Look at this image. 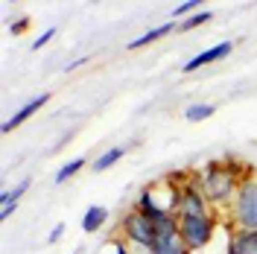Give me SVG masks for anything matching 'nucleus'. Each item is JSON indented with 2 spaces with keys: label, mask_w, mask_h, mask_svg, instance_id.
Wrapping results in <instances>:
<instances>
[{
  "label": "nucleus",
  "mask_w": 257,
  "mask_h": 254,
  "mask_svg": "<svg viewBox=\"0 0 257 254\" xmlns=\"http://www.w3.org/2000/svg\"><path fill=\"white\" fill-rule=\"evenodd\" d=\"M231 50H234V41H219V44H213V47L202 50L199 56H193V59L184 62V73H193V70H199V67H205V64L219 62V59H225Z\"/></svg>",
  "instance_id": "6"
},
{
  "label": "nucleus",
  "mask_w": 257,
  "mask_h": 254,
  "mask_svg": "<svg viewBox=\"0 0 257 254\" xmlns=\"http://www.w3.org/2000/svg\"><path fill=\"white\" fill-rule=\"evenodd\" d=\"M176 213L178 216H208V213H213L210 202L205 199V193H202V181H199V175H190L187 184L178 187Z\"/></svg>",
  "instance_id": "5"
},
{
  "label": "nucleus",
  "mask_w": 257,
  "mask_h": 254,
  "mask_svg": "<svg viewBox=\"0 0 257 254\" xmlns=\"http://www.w3.org/2000/svg\"><path fill=\"white\" fill-rule=\"evenodd\" d=\"M123 155H126V149H123V146L105 149V152H102V155H99V158L94 161V173H105V170H111L114 164H117V161L123 158Z\"/></svg>",
  "instance_id": "14"
},
{
  "label": "nucleus",
  "mask_w": 257,
  "mask_h": 254,
  "mask_svg": "<svg viewBox=\"0 0 257 254\" xmlns=\"http://www.w3.org/2000/svg\"><path fill=\"white\" fill-rule=\"evenodd\" d=\"M56 38V30H44V35H38L35 41H32V50H44V44H50Z\"/></svg>",
  "instance_id": "19"
},
{
  "label": "nucleus",
  "mask_w": 257,
  "mask_h": 254,
  "mask_svg": "<svg viewBox=\"0 0 257 254\" xmlns=\"http://www.w3.org/2000/svg\"><path fill=\"white\" fill-rule=\"evenodd\" d=\"M149 254H190V248L184 245L181 234H170V237L155 239V245L149 248Z\"/></svg>",
  "instance_id": "12"
},
{
  "label": "nucleus",
  "mask_w": 257,
  "mask_h": 254,
  "mask_svg": "<svg viewBox=\"0 0 257 254\" xmlns=\"http://www.w3.org/2000/svg\"><path fill=\"white\" fill-rule=\"evenodd\" d=\"M88 62V56H79V59H73V62L67 64V67H64V70H67V73H70V70H76V67H82V64Z\"/></svg>",
  "instance_id": "22"
},
{
  "label": "nucleus",
  "mask_w": 257,
  "mask_h": 254,
  "mask_svg": "<svg viewBox=\"0 0 257 254\" xmlns=\"http://www.w3.org/2000/svg\"><path fill=\"white\" fill-rule=\"evenodd\" d=\"M213 114H216V105L213 102H190L184 108V120L187 123H202V120H208Z\"/></svg>",
  "instance_id": "13"
},
{
  "label": "nucleus",
  "mask_w": 257,
  "mask_h": 254,
  "mask_svg": "<svg viewBox=\"0 0 257 254\" xmlns=\"http://www.w3.org/2000/svg\"><path fill=\"white\" fill-rule=\"evenodd\" d=\"M62 237H64V225H56V228H53V231L47 234V242H50V245H56V242H59Z\"/></svg>",
  "instance_id": "20"
},
{
  "label": "nucleus",
  "mask_w": 257,
  "mask_h": 254,
  "mask_svg": "<svg viewBox=\"0 0 257 254\" xmlns=\"http://www.w3.org/2000/svg\"><path fill=\"white\" fill-rule=\"evenodd\" d=\"M105 222H108V207L91 205L85 210V216H82V231H85V234H96Z\"/></svg>",
  "instance_id": "11"
},
{
  "label": "nucleus",
  "mask_w": 257,
  "mask_h": 254,
  "mask_svg": "<svg viewBox=\"0 0 257 254\" xmlns=\"http://www.w3.org/2000/svg\"><path fill=\"white\" fill-rule=\"evenodd\" d=\"M178 234L184 239V245L190 251H199L210 245V239L216 234V213L208 216H178Z\"/></svg>",
  "instance_id": "3"
},
{
  "label": "nucleus",
  "mask_w": 257,
  "mask_h": 254,
  "mask_svg": "<svg viewBox=\"0 0 257 254\" xmlns=\"http://www.w3.org/2000/svg\"><path fill=\"white\" fill-rule=\"evenodd\" d=\"M120 234H123L126 242H132V245L141 248V251H149V248L155 245V239H158V234H155V222H152L149 216H144V213H138L135 207L120 219Z\"/></svg>",
  "instance_id": "4"
},
{
  "label": "nucleus",
  "mask_w": 257,
  "mask_h": 254,
  "mask_svg": "<svg viewBox=\"0 0 257 254\" xmlns=\"http://www.w3.org/2000/svg\"><path fill=\"white\" fill-rule=\"evenodd\" d=\"M225 254H257V231H231Z\"/></svg>",
  "instance_id": "9"
},
{
  "label": "nucleus",
  "mask_w": 257,
  "mask_h": 254,
  "mask_svg": "<svg viewBox=\"0 0 257 254\" xmlns=\"http://www.w3.org/2000/svg\"><path fill=\"white\" fill-rule=\"evenodd\" d=\"M47 102H50V94H38V96H32L27 105H21V108H18V111L12 114V117H9L6 123H3V132H6V135H9V132H15V129L21 126V123H27L32 114L38 111V108H44Z\"/></svg>",
  "instance_id": "7"
},
{
  "label": "nucleus",
  "mask_w": 257,
  "mask_h": 254,
  "mask_svg": "<svg viewBox=\"0 0 257 254\" xmlns=\"http://www.w3.org/2000/svg\"><path fill=\"white\" fill-rule=\"evenodd\" d=\"M82 167H85V158H73V161H67V164L62 167V170L56 173V184H64L67 178H73V175L79 173Z\"/></svg>",
  "instance_id": "17"
},
{
  "label": "nucleus",
  "mask_w": 257,
  "mask_h": 254,
  "mask_svg": "<svg viewBox=\"0 0 257 254\" xmlns=\"http://www.w3.org/2000/svg\"><path fill=\"white\" fill-rule=\"evenodd\" d=\"M199 181H202V193H205V199L210 202V207L216 210H222V207H231L234 205V196L240 190V175L231 173L228 167H225L222 161H210L208 167L199 173Z\"/></svg>",
  "instance_id": "1"
},
{
  "label": "nucleus",
  "mask_w": 257,
  "mask_h": 254,
  "mask_svg": "<svg viewBox=\"0 0 257 254\" xmlns=\"http://www.w3.org/2000/svg\"><path fill=\"white\" fill-rule=\"evenodd\" d=\"M210 18H213V12H210V9H202V12H196V15L184 18V21L178 24V30H181V32H190V30H196V27H202V24H208Z\"/></svg>",
  "instance_id": "16"
},
{
  "label": "nucleus",
  "mask_w": 257,
  "mask_h": 254,
  "mask_svg": "<svg viewBox=\"0 0 257 254\" xmlns=\"http://www.w3.org/2000/svg\"><path fill=\"white\" fill-rule=\"evenodd\" d=\"M15 207L18 205H3V207H0V216H3V219H9V216L15 213Z\"/></svg>",
  "instance_id": "24"
},
{
  "label": "nucleus",
  "mask_w": 257,
  "mask_h": 254,
  "mask_svg": "<svg viewBox=\"0 0 257 254\" xmlns=\"http://www.w3.org/2000/svg\"><path fill=\"white\" fill-rule=\"evenodd\" d=\"M231 225L234 231H257V178H242L240 190L231 205Z\"/></svg>",
  "instance_id": "2"
},
{
  "label": "nucleus",
  "mask_w": 257,
  "mask_h": 254,
  "mask_svg": "<svg viewBox=\"0 0 257 254\" xmlns=\"http://www.w3.org/2000/svg\"><path fill=\"white\" fill-rule=\"evenodd\" d=\"M73 254H79V251H73Z\"/></svg>",
  "instance_id": "25"
},
{
  "label": "nucleus",
  "mask_w": 257,
  "mask_h": 254,
  "mask_svg": "<svg viewBox=\"0 0 257 254\" xmlns=\"http://www.w3.org/2000/svg\"><path fill=\"white\" fill-rule=\"evenodd\" d=\"M30 184H32V178H24L18 187H9V190H3V193H0V207H3V205H18V202L27 196Z\"/></svg>",
  "instance_id": "15"
},
{
  "label": "nucleus",
  "mask_w": 257,
  "mask_h": 254,
  "mask_svg": "<svg viewBox=\"0 0 257 254\" xmlns=\"http://www.w3.org/2000/svg\"><path fill=\"white\" fill-rule=\"evenodd\" d=\"M196 9H202V0H184L173 9V21H184V18L196 15Z\"/></svg>",
  "instance_id": "18"
},
{
  "label": "nucleus",
  "mask_w": 257,
  "mask_h": 254,
  "mask_svg": "<svg viewBox=\"0 0 257 254\" xmlns=\"http://www.w3.org/2000/svg\"><path fill=\"white\" fill-rule=\"evenodd\" d=\"M135 210H138V213H144V216H149L152 222H155V219H161L164 213H170V210H167V207L155 199V187H144V190H141L138 202H135Z\"/></svg>",
  "instance_id": "8"
},
{
  "label": "nucleus",
  "mask_w": 257,
  "mask_h": 254,
  "mask_svg": "<svg viewBox=\"0 0 257 254\" xmlns=\"http://www.w3.org/2000/svg\"><path fill=\"white\" fill-rule=\"evenodd\" d=\"M111 242H114V254H132L126 248V242H123V239H111Z\"/></svg>",
  "instance_id": "23"
},
{
  "label": "nucleus",
  "mask_w": 257,
  "mask_h": 254,
  "mask_svg": "<svg viewBox=\"0 0 257 254\" xmlns=\"http://www.w3.org/2000/svg\"><path fill=\"white\" fill-rule=\"evenodd\" d=\"M176 21H167V24H161V27H152L149 32H144V35H138V38H132L128 41V50H141V47H149L152 41H158V38H164V35H170V32H176Z\"/></svg>",
  "instance_id": "10"
},
{
  "label": "nucleus",
  "mask_w": 257,
  "mask_h": 254,
  "mask_svg": "<svg viewBox=\"0 0 257 254\" xmlns=\"http://www.w3.org/2000/svg\"><path fill=\"white\" fill-rule=\"evenodd\" d=\"M30 27V18H21V21H15L12 27H9V32H15V35H24V30Z\"/></svg>",
  "instance_id": "21"
}]
</instances>
